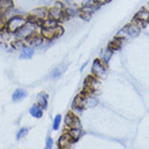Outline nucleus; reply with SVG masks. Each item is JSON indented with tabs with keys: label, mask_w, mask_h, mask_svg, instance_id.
I'll return each instance as SVG.
<instances>
[{
	"label": "nucleus",
	"mask_w": 149,
	"mask_h": 149,
	"mask_svg": "<svg viewBox=\"0 0 149 149\" xmlns=\"http://www.w3.org/2000/svg\"><path fill=\"white\" fill-rule=\"evenodd\" d=\"M38 26L40 25L36 24V23H33V22H26L21 29L17 31L15 33V36H17V39H21V40H27L31 36H33L34 34H36V29H37Z\"/></svg>",
	"instance_id": "nucleus-1"
},
{
	"label": "nucleus",
	"mask_w": 149,
	"mask_h": 149,
	"mask_svg": "<svg viewBox=\"0 0 149 149\" xmlns=\"http://www.w3.org/2000/svg\"><path fill=\"white\" fill-rule=\"evenodd\" d=\"M27 22V19L22 15H14L7 20V31L11 34H15L22 26Z\"/></svg>",
	"instance_id": "nucleus-2"
},
{
	"label": "nucleus",
	"mask_w": 149,
	"mask_h": 149,
	"mask_svg": "<svg viewBox=\"0 0 149 149\" xmlns=\"http://www.w3.org/2000/svg\"><path fill=\"white\" fill-rule=\"evenodd\" d=\"M63 29L61 26H56V27H51V29H46V27H42L40 31V35L42 37L47 39V40H51L54 38L59 37L60 35H62Z\"/></svg>",
	"instance_id": "nucleus-3"
},
{
	"label": "nucleus",
	"mask_w": 149,
	"mask_h": 149,
	"mask_svg": "<svg viewBox=\"0 0 149 149\" xmlns=\"http://www.w3.org/2000/svg\"><path fill=\"white\" fill-rule=\"evenodd\" d=\"M49 17L56 20L57 22L61 21L65 17V9L63 8V4L61 2H57L49 10Z\"/></svg>",
	"instance_id": "nucleus-4"
},
{
	"label": "nucleus",
	"mask_w": 149,
	"mask_h": 149,
	"mask_svg": "<svg viewBox=\"0 0 149 149\" xmlns=\"http://www.w3.org/2000/svg\"><path fill=\"white\" fill-rule=\"evenodd\" d=\"M91 72L96 79H102L107 72L106 64L100 59H96L93 63V66H91Z\"/></svg>",
	"instance_id": "nucleus-5"
},
{
	"label": "nucleus",
	"mask_w": 149,
	"mask_h": 149,
	"mask_svg": "<svg viewBox=\"0 0 149 149\" xmlns=\"http://www.w3.org/2000/svg\"><path fill=\"white\" fill-rule=\"evenodd\" d=\"M139 34V26L136 23H132V24H127L124 29L119 33V37H135Z\"/></svg>",
	"instance_id": "nucleus-6"
},
{
	"label": "nucleus",
	"mask_w": 149,
	"mask_h": 149,
	"mask_svg": "<svg viewBox=\"0 0 149 149\" xmlns=\"http://www.w3.org/2000/svg\"><path fill=\"white\" fill-rule=\"evenodd\" d=\"M149 21V11L147 9H141V11L135 14V23L138 26H145V24Z\"/></svg>",
	"instance_id": "nucleus-7"
},
{
	"label": "nucleus",
	"mask_w": 149,
	"mask_h": 149,
	"mask_svg": "<svg viewBox=\"0 0 149 149\" xmlns=\"http://www.w3.org/2000/svg\"><path fill=\"white\" fill-rule=\"evenodd\" d=\"M64 122H65L66 126H70L71 128L76 127L79 128L81 127V123H79V118L75 116L73 112H69L65 116V119H64Z\"/></svg>",
	"instance_id": "nucleus-8"
},
{
	"label": "nucleus",
	"mask_w": 149,
	"mask_h": 149,
	"mask_svg": "<svg viewBox=\"0 0 149 149\" xmlns=\"http://www.w3.org/2000/svg\"><path fill=\"white\" fill-rule=\"evenodd\" d=\"M44 40H45V38L42 37L40 34H34L33 36H31V37L26 40V42H29V46L31 47H39V46H42V44H44Z\"/></svg>",
	"instance_id": "nucleus-9"
},
{
	"label": "nucleus",
	"mask_w": 149,
	"mask_h": 149,
	"mask_svg": "<svg viewBox=\"0 0 149 149\" xmlns=\"http://www.w3.org/2000/svg\"><path fill=\"white\" fill-rule=\"evenodd\" d=\"M73 143V139L71 138V136L69 134H64L60 137V139L58 141V145L60 149H69V147L71 146V144Z\"/></svg>",
	"instance_id": "nucleus-10"
},
{
	"label": "nucleus",
	"mask_w": 149,
	"mask_h": 149,
	"mask_svg": "<svg viewBox=\"0 0 149 149\" xmlns=\"http://www.w3.org/2000/svg\"><path fill=\"white\" fill-rule=\"evenodd\" d=\"M27 96V91L23 89V88H17L14 91L12 95V100L13 102H20L21 100H23Z\"/></svg>",
	"instance_id": "nucleus-11"
},
{
	"label": "nucleus",
	"mask_w": 149,
	"mask_h": 149,
	"mask_svg": "<svg viewBox=\"0 0 149 149\" xmlns=\"http://www.w3.org/2000/svg\"><path fill=\"white\" fill-rule=\"evenodd\" d=\"M34 48L31 47V46H25L24 48L21 50V54H20V59H24V60H27V59H31L34 54Z\"/></svg>",
	"instance_id": "nucleus-12"
},
{
	"label": "nucleus",
	"mask_w": 149,
	"mask_h": 149,
	"mask_svg": "<svg viewBox=\"0 0 149 149\" xmlns=\"http://www.w3.org/2000/svg\"><path fill=\"white\" fill-rule=\"evenodd\" d=\"M29 114L36 119H40L44 114V110L42 107H39L38 104H33L29 109Z\"/></svg>",
	"instance_id": "nucleus-13"
},
{
	"label": "nucleus",
	"mask_w": 149,
	"mask_h": 149,
	"mask_svg": "<svg viewBox=\"0 0 149 149\" xmlns=\"http://www.w3.org/2000/svg\"><path fill=\"white\" fill-rule=\"evenodd\" d=\"M112 54H113V50L110 49L109 47H107L106 49H104L101 51V54H100V60H101L104 64H107V63L110 61Z\"/></svg>",
	"instance_id": "nucleus-14"
},
{
	"label": "nucleus",
	"mask_w": 149,
	"mask_h": 149,
	"mask_svg": "<svg viewBox=\"0 0 149 149\" xmlns=\"http://www.w3.org/2000/svg\"><path fill=\"white\" fill-rule=\"evenodd\" d=\"M13 8V1L12 0H0V12L4 13L9 11L10 9Z\"/></svg>",
	"instance_id": "nucleus-15"
},
{
	"label": "nucleus",
	"mask_w": 149,
	"mask_h": 149,
	"mask_svg": "<svg viewBox=\"0 0 149 149\" xmlns=\"http://www.w3.org/2000/svg\"><path fill=\"white\" fill-rule=\"evenodd\" d=\"M37 104L42 108V110L47 109V107H48V97L45 93H40L37 96Z\"/></svg>",
	"instance_id": "nucleus-16"
},
{
	"label": "nucleus",
	"mask_w": 149,
	"mask_h": 149,
	"mask_svg": "<svg viewBox=\"0 0 149 149\" xmlns=\"http://www.w3.org/2000/svg\"><path fill=\"white\" fill-rule=\"evenodd\" d=\"M122 42H123V39H122V38L116 37V38H114L113 40H111V42H110V44H109V46H108V47L114 51V50L120 49L121 46H122Z\"/></svg>",
	"instance_id": "nucleus-17"
},
{
	"label": "nucleus",
	"mask_w": 149,
	"mask_h": 149,
	"mask_svg": "<svg viewBox=\"0 0 149 149\" xmlns=\"http://www.w3.org/2000/svg\"><path fill=\"white\" fill-rule=\"evenodd\" d=\"M69 135L71 136V138L73 139V141H77L81 135H82V131H81V128H76V127H73L71 128L69 133H68Z\"/></svg>",
	"instance_id": "nucleus-18"
},
{
	"label": "nucleus",
	"mask_w": 149,
	"mask_h": 149,
	"mask_svg": "<svg viewBox=\"0 0 149 149\" xmlns=\"http://www.w3.org/2000/svg\"><path fill=\"white\" fill-rule=\"evenodd\" d=\"M98 102V100L95 96H85V106L88 107H94Z\"/></svg>",
	"instance_id": "nucleus-19"
},
{
	"label": "nucleus",
	"mask_w": 149,
	"mask_h": 149,
	"mask_svg": "<svg viewBox=\"0 0 149 149\" xmlns=\"http://www.w3.org/2000/svg\"><path fill=\"white\" fill-rule=\"evenodd\" d=\"M12 46H13V48L14 49H17V50H20L21 51L23 48H24L25 46V42L24 40H21V39H17V40H15V42H12Z\"/></svg>",
	"instance_id": "nucleus-20"
},
{
	"label": "nucleus",
	"mask_w": 149,
	"mask_h": 149,
	"mask_svg": "<svg viewBox=\"0 0 149 149\" xmlns=\"http://www.w3.org/2000/svg\"><path fill=\"white\" fill-rule=\"evenodd\" d=\"M61 120H62V118H61V116H60V114H58V116H54V123H52V128H54V131H57V130L60 127V124H61Z\"/></svg>",
	"instance_id": "nucleus-21"
},
{
	"label": "nucleus",
	"mask_w": 149,
	"mask_h": 149,
	"mask_svg": "<svg viewBox=\"0 0 149 149\" xmlns=\"http://www.w3.org/2000/svg\"><path fill=\"white\" fill-rule=\"evenodd\" d=\"M27 133H29V128L27 127H22L19 132H17V139L19 141V139H22L23 137H25L26 135H27Z\"/></svg>",
	"instance_id": "nucleus-22"
},
{
	"label": "nucleus",
	"mask_w": 149,
	"mask_h": 149,
	"mask_svg": "<svg viewBox=\"0 0 149 149\" xmlns=\"http://www.w3.org/2000/svg\"><path fill=\"white\" fill-rule=\"evenodd\" d=\"M7 29V19H4V15L0 17V32H3Z\"/></svg>",
	"instance_id": "nucleus-23"
},
{
	"label": "nucleus",
	"mask_w": 149,
	"mask_h": 149,
	"mask_svg": "<svg viewBox=\"0 0 149 149\" xmlns=\"http://www.w3.org/2000/svg\"><path fill=\"white\" fill-rule=\"evenodd\" d=\"M61 74H62V69H61V68H57V69H54V70L52 71V73H51L52 77H59Z\"/></svg>",
	"instance_id": "nucleus-24"
},
{
	"label": "nucleus",
	"mask_w": 149,
	"mask_h": 149,
	"mask_svg": "<svg viewBox=\"0 0 149 149\" xmlns=\"http://www.w3.org/2000/svg\"><path fill=\"white\" fill-rule=\"evenodd\" d=\"M52 146H54V139L51 137H48L46 141V149H52Z\"/></svg>",
	"instance_id": "nucleus-25"
},
{
	"label": "nucleus",
	"mask_w": 149,
	"mask_h": 149,
	"mask_svg": "<svg viewBox=\"0 0 149 149\" xmlns=\"http://www.w3.org/2000/svg\"><path fill=\"white\" fill-rule=\"evenodd\" d=\"M106 1H108V0H95L96 3H102V2H106Z\"/></svg>",
	"instance_id": "nucleus-26"
},
{
	"label": "nucleus",
	"mask_w": 149,
	"mask_h": 149,
	"mask_svg": "<svg viewBox=\"0 0 149 149\" xmlns=\"http://www.w3.org/2000/svg\"><path fill=\"white\" fill-rule=\"evenodd\" d=\"M2 15H3V14H2V13H1V12H0V17H2Z\"/></svg>",
	"instance_id": "nucleus-27"
}]
</instances>
